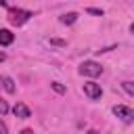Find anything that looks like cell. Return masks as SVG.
<instances>
[{
  "instance_id": "6da1fadb",
  "label": "cell",
  "mask_w": 134,
  "mask_h": 134,
  "mask_svg": "<svg viewBox=\"0 0 134 134\" xmlns=\"http://www.w3.org/2000/svg\"><path fill=\"white\" fill-rule=\"evenodd\" d=\"M29 17H34V13H31V10L8 6V19H10V23H13V25H17V27H19V25L27 23V21H29Z\"/></svg>"
},
{
  "instance_id": "7a4b0ae2",
  "label": "cell",
  "mask_w": 134,
  "mask_h": 134,
  "mask_svg": "<svg viewBox=\"0 0 134 134\" xmlns=\"http://www.w3.org/2000/svg\"><path fill=\"white\" fill-rule=\"evenodd\" d=\"M77 71H80L82 75H88V77H98V75L103 73V65L96 63V61H84Z\"/></svg>"
},
{
  "instance_id": "3957f363",
  "label": "cell",
  "mask_w": 134,
  "mask_h": 134,
  "mask_svg": "<svg viewBox=\"0 0 134 134\" xmlns=\"http://www.w3.org/2000/svg\"><path fill=\"white\" fill-rule=\"evenodd\" d=\"M84 92H86V96H88L90 100H98V98L103 96V88H100V84H96V82H86V84H84Z\"/></svg>"
},
{
  "instance_id": "277c9868",
  "label": "cell",
  "mask_w": 134,
  "mask_h": 134,
  "mask_svg": "<svg viewBox=\"0 0 134 134\" xmlns=\"http://www.w3.org/2000/svg\"><path fill=\"white\" fill-rule=\"evenodd\" d=\"M113 113H115L124 124H130V121L134 119V111H132L130 107H126V105H115V107H113Z\"/></svg>"
},
{
  "instance_id": "5b68a950",
  "label": "cell",
  "mask_w": 134,
  "mask_h": 134,
  "mask_svg": "<svg viewBox=\"0 0 134 134\" xmlns=\"http://www.w3.org/2000/svg\"><path fill=\"white\" fill-rule=\"evenodd\" d=\"M13 113H15V117H19V119H27V117L31 115V111H29L23 103H17V105L13 107Z\"/></svg>"
},
{
  "instance_id": "8992f818",
  "label": "cell",
  "mask_w": 134,
  "mask_h": 134,
  "mask_svg": "<svg viewBox=\"0 0 134 134\" xmlns=\"http://www.w3.org/2000/svg\"><path fill=\"white\" fill-rule=\"evenodd\" d=\"M15 40V34L10 29H0V46H10Z\"/></svg>"
},
{
  "instance_id": "52a82bcc",
  "label": "cell",
  "mask_w": 134,
  "mask_h": 134,
  "mask_svg": "<svg viewBox=\"0 0 134 134\" xmlns=\"http://www.w3.org/2000/svg\"><path fill=\"white\" fill-rule=\"evenodd\" d=\"M0 82H2V88H4L8 94H13V92H15V82H13V77H10V75H2V80H0Z\"/></svg>"
},
{
  "instance_id": "ba28073f",
  "label": "cell",
  "mask_w": 134,
  "mask_h": 134,
  "mask_svg": "<svg viewBox=\"0 0 134 134\" xmlns=\"http://www.w3.org/2000/svg\"><path fill=\"white\" fill-rule=\"evenodd\" d=\"M75 21H77V13H67V15L61 17V23L63 25H73Z\"/></svg>"
},
{
  "instance_id": "9c48e42d",
  "label": "cell",
  "mask_w": 134,
  "mask_h": 134,
  "mask_svg": "<svg viewBox=\"0 0 134 134\" xmlns=\"http://www.w3.org/2000/svg\"><path fill=\"white\" fill-rule=\"evenodd\" d=\"M121 88H124L128 94H132V96H134V82H124V84H121Z\"/></svg>"
},
{
  "instance_id": "30bf717a",
  "label": "cell",
  "mask_w": 134,
  "mask_h": 134,
  "mask_svg": "<svg viewBox=\"0 0 134 134\" xmlns=\"http://www.w3.org/2000/svg\"><path fill=\"white\" fill-rule=\"evenodd\" d=\"M8 113V103L4 98H0V115H6Z\"/></svg>"
},
{
  "instance_id": "8fae6325",
  "label": "cell",
  "mask_w": 134,
  "mask_h": 134,
  "mask_svg": "<svg viewBox=\"0 0 134 134\" xmlns=\"http://www.w3.org/2000/svg\"><path fill=\"white\" fill-rule=\"evenodd\" d=\"M52 90H54V92H59V94H63V92H65V86H63V84H59V82H52Z\"/></svg>"
},
{
  "instance_id": "7c38bea8",
  "label": "cell",
  "mask_w": 134,
  "mask_h": 134,
  "mask_svg": "<svg viewBox=\"0 0 134 134\" xmlns=\"http://www.w3.org/2000/svg\"><path fill=\"white\" fill-rule=\"evenodd\" d=\"M88 13H90V15H98V17H103V10H100V8H94V6H90Z\"/></svg>"
},
{
  "instance_id": "4fadbf2b",
  "label": "cell",
  "mask_w": 134,
  "mask_h": 134,
  "mask_svg": "<svg viewBox=\"0 0 134 134\" xmlns=\"http://www.w3.org/2000/svg\"><path fill=\"white\" fill-rule=\"evenodd\" d=\"M50 44H57V46H65L67 42H65V40H59V38H52V40H50Z\"/></svg>"
},
{
  "instance_id": "5bb4252c",
  "label": "cell",
  "mask_w": 134,
  "mask_h": 134,
  "mask_svg": "<svg viewBox=\"0 0 134 134\" xmlns=\"http://www.w3.org/2000/svg\"><path fill=\"white\" fill-rule=\"evenodd\" d=\"M0 134H8V126H6L2 119H0Z\"/></svg>"
},
{
  "instance_id": "9a60e30c",
  "label": "cell",
  "mask_w": 134,
  "mask_h": 134,
  "mask_svg": "<svg viewBox=\"0 0 134 134\" xmlns=\"http://www.w3.org/2000/svg\"><path fill=\"white\" fill-rule=\"evenodd\" d=\"M4 59H6V54H4V52H2V50H0V63H2V61H4Z\"/></svg>"
},
{
  "instance_id": "2e32d148",
  "label": "cell",
  "mask_w": 134,
  "mask_h": 134,
  "mask_svg": "<svg viewBox=\"0 0 134 134\" xmlns=\"http://www.w3.org/2000/svg\"><path fill=\"white\" fill-rule=\"evenodd\" d=\"M86 134H98V132H96V130H88Z\"/></svg>"
},
{
  "instance_id": "e0dca14e",
  "label": "cell",
  "mask_w": 134,
  "mask_h": 134,
  "mask_svg": "<svg viewBox=\"0 0 134 134\" xmlns=\"http://www.w3.org/2000/svg\"><path fill=\"white\" fill-rule=\"evenodd\" d=\"M21 134H31V130H21Z\"/></svg>"
},
{
  "instance_id": "ac0fdd59",
  "label": "cell",
  "mask_w": 134,
  "mask_h": 134,
  "mask_svg": "<svg viewBox=\"0 0 134 134\" xmlns=\"http://www.w3.org/2000/svg\"><path fill=\"white\" fill-rule=\"evenodd\" d=\"M130 31H132V34H134V23H132V25H130Z\"/></svg>"
}]
</instances>
